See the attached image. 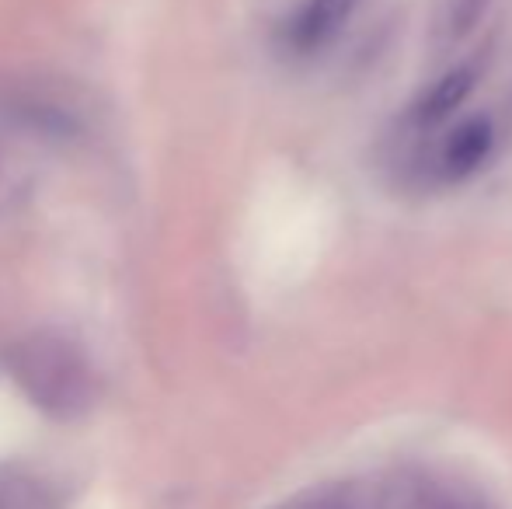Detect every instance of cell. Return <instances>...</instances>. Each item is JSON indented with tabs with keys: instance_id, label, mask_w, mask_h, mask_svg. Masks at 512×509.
<instances>
[{
	"instance_id": "1",
	"label": "cell",
	"mask_w": 512,
	"mask_h": 509,
	"mask_svg": "<svg viewBox=\"0 0 512 509\" xmlns=\"http://www.w3.org/2000/svg\"><path fill=\"white\" fill-rule=\"evenodd\" d=\"M4 367L18 391L49 419H81L98 398V377L81 342L42 328L14 339Z\"/></svg>"
},
{
	"instance_id": "2",
	"label": "cell",
	"mask_w": 512,
	"mask_h": 509,
	"mask_svg": "<svg viewBox=\"0 0 512 509\" xmlns=\"http://www.w3.org/2000/svg\"><path fill=\"white\" fill-rule=\"evenodd\" d=\"M481 74H485V60H478V56L443 70L429 88H422L408 102V109L401 112L398 133L415 136V140H432V133H439L446 123H453V116L464 109V102L478 88Z\"/></svg>"
},
{
	"instance_id": "3",
	"label": "cell",
	"mask_w": 512,
	"mask_h": 509,
	"mask_svg": "<svg viewBox=\"0 0 512 509\" xmlns=\"http://www.w3.org/2000/svg\"><path fill=\"white\" fill-rule=\"evenodd\" d=\"M359 0H304L283 25V46L293 56H314L342 35Z\"/></svg>"
},
{
	"instance_id": "4",
	"label": "cell",
	"mask_w": 512,
	"mask_h": 509,
	"mask_svg": "<svg viewBox=\"0 0 512 509\" xmlns=\"http://www.w3.org/2000/svg\"><path fill=\"white\" fill-rule=\"evenodd\" d=\"M492 11V0H439L436 18H432V49L436 53H450L460 42H467L478 25Z\"/></svg>"
},
{
	"instance_id": "5",
	"label": "cell",
	"mask_w": 512,
	"mask_h": 509,
	"mask_svg": "<svg viewBox=\"0 0 512 509\" xmlns=\"http://www.w3.org/2000/svg\"><path fill=\"white\" fill-rule=\"evenodd\" d=\"M286 509H380L373 492L359 489V485H331V489L310 492Z\"/></svg>"
},
{
	"instance_id": "6",
	"label": "cell",
	"mask_w": 512,
	"mask_h": 509,
	"mask_svg": "<svg viewBox=\"0 0 512 509\" xmlns=\"http://www.w3.org/2000/svg\"><path fill=\"white\" fill-rule=\"evenodd\" d=\"M408 509H474V506L460 496H450V492H425Z\"/></svg>"
}]
</instances>
